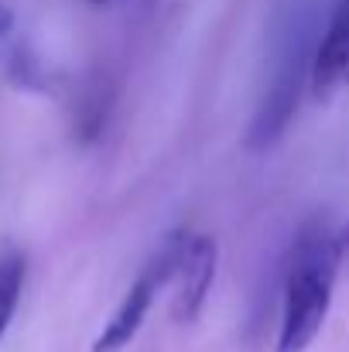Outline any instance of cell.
I'll list each match as a JSON object with an SVG mask.
<instances>
[{
  "instance_id": "obj_1",
  "label": "cell",
  "mask_w": 349,
  "mask_h": 352,
  "mask_svg": "<svg viewBox=\"0 0 349 352\" xmlns=\"http://www.w3.org/2000/svg\"><path fill=\"white\" fill-rule=\"evenodd\" d=\"M339 263H343L339 233L326 219L305 223L288 256L277 352H305L315 342L332 305Z\"/></svg>"
},
{
  "instance_id": "obj_2",
  "label": "cell",
  "mask_w": 349,
  "mask_h": 352,
  "mask_svg": "<svg viewBox=\"0 0 349 352\" xmlns=\"http://www.w3.org/2000/svg\"><path fill=\"white\" fill-rule=\"evenodd\" d=\"M182 236H185V230L165 236V243L158 246V253L147 260V267L137 274V280L130 284V291H127L123 301L116 305L110 322L103 325L100 339L93 342V352H120L137 339V332H140V325H144V318H147V311H151V305H154V294H158L161 287H168V280H171Z\"/></svg>"
},
{
  "instance_id": "obj_3",
  "label": "cell",
  "mask_w": 349,
  "mask_h": 352,
  "mask_svg": "<svg viewBox=\"0 0 349 352\" xmlns=\"http://www.w3.org/2000/svg\"><path fill=\"white\" fill-rule=\"evenodd\" d=\"M216 263H220V246L216 239L206 233H189L182 236V246H178V260H175V270H171V315L178 325H192L206 301H209V291H213V280H216Z\"/></svg>"
},
{
  "instance_id": "obj_4",
  "label": "cell",
  "mask_w": 349,
  "mask_h": 352,
  "mask_svg": "<svg viewBox=\"0 0 349 352\" xmlns=\"http://www.w3.org/2000/svg\"><path fill=\"white\" fill-rule=\"evenodd\" d=\"M308 72H312V65H305V58L298 52L284 58V65L271 79V86H267V93H264V100L253 113V123L246 130L250 151H267L284 137L291 117L298 113V96H302V86L308 82Z\"/></svg>"
},
{
  "instance_id": "obj_5",
  "label": "cell",
  "mask_w": 349,
  "mask_h": 352,
  "mask_svg": "<svg viewBox=\"0 0 349 352\" xmlns=\"http://www.w3.org/2000/svg\"><path fill=\"white\" fill-rule=\"evenodd\" d=\"M349 86V0H336L326 34L315 45L308 89L319 103H329Z\"/></svg>"
},
{
  "instance_id": "obj_6",
  "label": "cell",
  "mask_w": 349,
  "mask_h": 352,
  "mask_svg": "<svg viewBox=\"0 0 349 352\" xmlns=\"http://www.w3.org/2000/svg\"><path fill=\"white\" fill-rule=\"evenodd\" d=\"M21 287H24V256L21 253H7L0 256V339L17 311L21 301Z\"/></svg>"
},
{
  "instance_id": "obj_7",
  "label": "cell",
  "mask_w": 349,
  "mask_h": 352,
  "mask_svg": "<svg viewBox=\"0 0 349 352\" xmlns=\"http://www.w3.org/2000/svg\"><path fill=\"white\" fill-rule=\"evenodd\" d=\"M7 28H10V10H7V7H0V34H3Z\"/></svg>"
},
{
  "instance_id": "obj_8",
  "label": "cell",
  "mask_w": 349,
  "mask_h": 352,
  "mask_svg": "<svg viewBox=\"0 0 349 352\" xmlns=\"http://www.w3.org/2000/svg\"><path fill=\"white\" fill-rule=\"evenodd\" d=\"M339 239H343V256L349 260V223H346V230L339 233Z\"/></svg>"
},
{
  "instance_id": "obj_9",
  "label": "cell",
  "mask_w": 349,
  "mask_h": 352,
  "mask_svg": "<svg viewBox=\"0 0 349 352\" xmlns=\"http://www.w3.org/2000/svg\"><path fill=\"white\" fill-rule=\"evenodd\" d=\"M89 3H107V0H89Z\"/></svg>"
}]
</instances>
